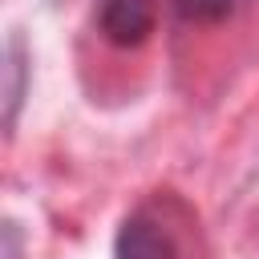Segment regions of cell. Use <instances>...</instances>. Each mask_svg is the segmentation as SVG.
Here are the masks:
<instances>
[{
	"label": "cell",
	"instance_id": "6da1fadb",
	"mask_svg": "<svg viewBox=\"0 0 259 259\" xmlns=\"http://www.w3.org/2000/svg\"><path fill=\"white\" fill-rule=\"evenodd\" d=\"M158 24V0H101L97 28L117 49H138Z\"/></svg>",
	"mask_w": 259,
	"mask_h": 259
},
{
	"label": "cell",
	"instance_id": "277c9868",
	"mask_svg": "<svg viewBox=\"0 0 259 259\" xmlns=\"http://www.w3.org/2000/svg\"><path fill=\"white\" fill-rule=\"evenodd\" d=\"M20 93H24V45H20V36H12L8 40V125L16 121Z\"/></svg>",
	"mask_w": 259,
	"mask_h": 259
},
{
	"label": "cell",
	"instance_id": "5b68a950",
	"mask_svg": "<svg viewBox=\"0 0 259 259\" xmlns=\"http://www.w3.org/2000/svg\"><path fill=\"white\" fill-rule=\"evenodd\" d=\"M4 259H16V223H4Z\"/></svg>",
	"mask_w": 259,
	"mask_h": 259
},
{
	"label": "cell",
	"instance_id": "7a4b0ae2",
	"mask_svg": "<svg viewBox=\"0 0 259 259\" xmlns=\"http://www.w3.org/2000/svg\"><path fill=\"white\" fill-rule=\"evenodd\" d=\"M174 239L166 227H158L154 219L146 214H130L121 227H117V239H113V259H174Z\"/></svg>",
	"mask_w": 259,
	"mask_h": 259
},
{
	"label": "cell",
	"instance_id": "3957f363",
	"mask_svg": "<svg viewBox=\"0 0 259 259\" xmlns=\"http://www.w3.org/2000/svg\"><path fill=\"white\" fill-rule=\"evenodd\" d=\"M170 8L186 24H219L235 12V0H170Z\"/></svg>",
	"mask_w": 259,
	"mask_h": 259
}]
</instances>
